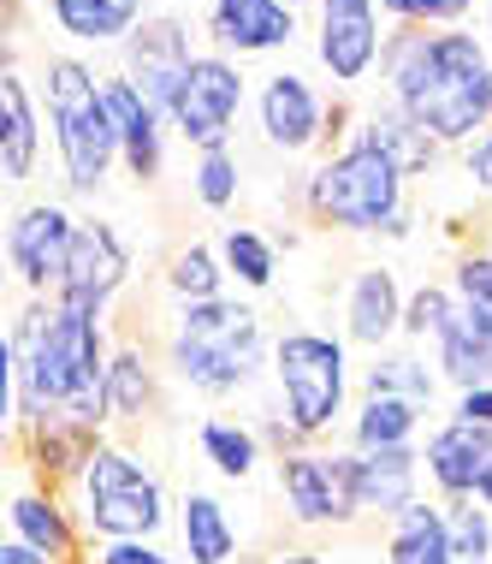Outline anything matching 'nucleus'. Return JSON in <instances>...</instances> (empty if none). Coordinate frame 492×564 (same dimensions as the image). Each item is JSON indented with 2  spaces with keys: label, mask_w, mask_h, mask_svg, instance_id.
I'll return each mask as SVG.
<instances>
[{
  "label": "nucleus",
  "mask_w": 492,
  "mask_h": 564,
  "mask_svg": "<svg viewBox=\"0 0 492 564\" xmlns=\"http://www.w3.org/2000/svg\"><path fill=\"white\" fill-rule=\"evenodd\" d=\"M469 178L481 191H492V137H481V143L469 149Z\"/></svg>",
  "instance_id": "obj_39"
},
{
  "label": "nucleus",
  "mask_w": 492,
  "mask_h": 564,
  "mask_svg": "<svg viewBox=\"0 0 492 564\" xmlns=\"http://www.w3.org/2000/svg\"><path fill=\"white\" fill-rule=\"evenodd\" d=\"M380 7L404 24H451V19H463L474 0H380Z\"/></svg>",
  "instance_id": "obj_35"
},
{
  "label": "nucleus",
  "mask_w": 492,
  "mask_h": 564,
  "mask_svg": "<svg viewBox=\"0 0 492 564\" xmlns=\"http://www.w3.org/2000/svg\"><path fill=\"white\" fill-rule=\"evenodd\" d=\"M434 345H439V375H451L463 392L492 387V333L474 310H457Z\"/></svg>",
  "instance_id": "obj_22"
},
{
  "label": "nucleus",
  "mask_w": 492,
  "mask_h": 564,
  "mask_svg": "<svg viewBox=\"0 0 492 564\" xmlns=\"http://www.w3.org/2000/svg\"><path fill=\"white\" fill-rule=\"evenodd\" d=\"M415 422H422V404L409 399H362L350 440H357V452H392L415 440Z\"/></svg>",
  "instance_id": "obj_26"
},
{
  "label": "nucleus",
  "mask_w": 492,
  "mask_h": 564,
  "mask_svg": "<svg viewBox=\"0 0 492 564\" xmlns=\"http://www.w3.org/2000/svg\"><path fill=\"white\" fill-rule=\"evenodd\" d=\"M220 262H214V250L208 243H190V250H178L173 256V273H166V285L184 297V303H214L220 297Z\"/></svg>",
  "instance_id": "obj_28"
},
{
  "label": "nucleus",
  "mask_w": 492,
  "mask_h": 564,
  "mask_svg": "<svg viewBox=\"0 0 492 564\" xmlns=\"http://www.w3.org/2000/svg\"><path fill=\"white\" fill-rule=\"evenodd\" d=\"M474 506H486V511H492V464H486V476H481V487H474Z\"/></svg>",
  "instance_id": "obj_42"
},
{
  "label": "nucleus",
  "mask_w": 492,
  "mask_h": 564,
  "mask_svg": "<svg viewBox=\"0 0 492 564\" xmlns=\"http://www.w3.org/2000/svg\"><path fill=\"white\" fill-rule=\"evenodd\" d=\"M196 446L226 481H250L255 464H261V434L243 429V422H203L196 429Z\"/></svg>",
  "instance_id": "obj_27"
},
{
  "label": "nucleus",
  "mask_w": 492,
  "mask_h": 564,
  "mask_svg": "<svg viewBox=\"0 0 492 564\" xmlns=\"http://www.w3.org/2000/svg\"><path fill=\"white\" fill-rule=\"evenodd\" d=\"M280 494L303 529L350 523V517H362V452H338V457L285 452L280 457Z\"/></svg>",
  "instance_id": "obj_8"
},
{
  "label": "nucleus",
  "mask_w": 492,
  "mask_h": 564,
  "mask_svg": "<svg viewBox=\"0 0 492 564\" xmlns=\"http://www.w3.org/2000/svg\"><path fill=\"white\" fill-rule=\"evenodd\" d=\"M196 196L208 208H226L238 196V161L226 149H203V166H196Z\"/></svg>",
  "instance_id": "obj_34"
},
{
  "label": "nucleus",
  "mask_w": 492,
  "mask_h": 564,
  "mask_svg": "<svg viewBox=\"0 0 492 564\" xmlns=\"http://www.w3.org/2000/svg\"><path fill=\"white\" fill-rule=\"evenodd\" d=\"M486 36H492V0H486Z\"/></svg>",
  "instance_id": "obj_43"
},
{
  "label": "nucleus",
  "mask_w": 492,
  "mask_h": 564,
  "mask_svg": "<svg viewBox=\"0 0 492 564\" xmlns=\"http://www.w3.org/2000/svg\"><path fill=\"white\" fill-rule=\"evenodd\" d=\"M261 131L285 155H297V149H309L320 137V96L309 89L303 72H273L261 84Z\"/></svg>",
  "instance_id": "obj_15"
},
{
  "label": "nucleus",
  "mask_w": 492,
  "mask_h": 564,
  "mask_svg": "<svg viewBox=\"0 0 492 564\" xmlns=\"http://www.w3.org/2000/svg\"><path fill=\"white\" fill-rule=\"evenodd\" d=\"M386 564H457L451 553V517L434 499H415V506L392 523L386 535Z\"/></svg>",
  "instance_id": "obj_20"
},
{
  "label": "nucleus",
  "mask_w": 492,
  "mask_h": 564,
  "mask_svg": "<svg viewBox=\"0 0 492 564\" xmlns=\"http://www.w3.org/2000/svg\"><path fill=\"white\" fill-rule=\"evenodd\" d=\"M451 315H457L451 292H445V285H422V292L404 303V333H409V339H439Z\"/></svg>",
  "instance_id": "obj_33"
},
{
  "label": "nucleus",
  "mask_w": 492,
  "mask_h": 564,
  "mask_svg": "<svg viewBox=\"0 0 492 564\" xmlns=\"http://www.w3.org/2000/svg\"><path fill=\"white\" fill-rule=\"evenodd\" d=\"M320 66L338 84H362L380 59V19L374 0H320V42H315Z\"/></svg>",
  "instance_id": "obj_13"
},
{
  "label": "nucleus",
  "mask_w": 492,
  "mask_h": 564,
  "mask_svg": "<svg viewBox=\"0 0 492 564\" xmlns=\"http://www.w3.org/2000/svg\"><path fill=\"white\" fill-rule=\"evenodd\" d=\"M78 511L84 529L101 541H155L166 529V487L131 452L96 446L78 476Z\"/></svg>",
  "instance_id": "obj_5"
},
{
  "label": "nucleus",
  "mask_w": 492,
  "mask_h": 564,
  "mask_svg": "<svg viewBox=\"0 0 492 564\" xmlns=\"http://www.w3.org/2000/svg\"><path fill=\"white\" fill-rule=\"evenodd\" d=\"M0 166L12 185H24L36 166V108H30V84L19 72L0 78Z\"/></svg>",
  "instance_id": "obj_24"
},
{
  "label": "nucleus",
  "mask_w": 492,
  "mask_h": 564,
  "mask_svg": "<svg viewBox=\"0 0 492 564\" xmlns=\"http://www.w3.org/2000/svg\"><path fill=\"white\" fill-rule=\"evenodd\" d=\"M0 564H54V558H42L36 546H24V541H7L0 546Z\"/></svg>",
  "instance_id": "obj_40"
},
{
  "label": "nucleus",
  "mask_w": 492,
  "mask_h": 564,
  "mask_svg": "<svg viewBox=\"0 0 492 564\" xmlns=\"http://www.w3.org/2000/svg\"><path fill=\"white\" fill-rule=\"evenodd\" d=\"M131 273V250L119 243V232L107 220H84L78 238H72V262H66V280H59V303L72 310H107V297L125 285Z\"/></svg>",
  "instance_id": "obj_11"
},
{
  "label": "nucleus",
  "mask_w": 492,
  "mask_h": 564,
  "mask_svg": "<svg viewBox=\"0 0 492 564\" xmlns=\"http://www.w3.org/2000/svg\"><path fill=\"white\" fill-rule=\"evenodd\" d=\"M315 208L327 215L332 226H350V232H404V166H397L380 143H357L345 155H332L327 166L315 173Z\"/></svg>",
  "instance_id": "obj_6"
},
{
  "label": "nucleus",
  "mask_w": 492,
  "mask_h": 564,
  "mask_svg": "<svg viewBox=\"0 0 492 564\" xmlns=\"http://www.w3.org/2000/svg\"><path fill=\"white\" fill-rule=\"evenodd\" d=\"M208 24L238 54H273L297 36V12L285 0H214Z\"/></svg>",
  "instance_id": "obj_17"
},
{
  "label": "nucleus",
  "mask_w": 492,
  "mask_h": 564,
  "mask_svg": "<svg viewBox=\"0 0 492 564\" xmlns=\"http://www.w3.org/2000/svg\"><path fill=\"white\" fill-rule=\"evenodd\" d=\"M89 564H173L155 541H101V553Z\"/></svg>",
  "instance_id": "obj_37"
},
{
  "label": "nucleus",
  "mask_w": 492,
  "mask_h": 564,
  "mask_svg": "<svg viewBox=\"0 0 492 564\" xmlns=\"http://www.w3.org/2000/svg\"><path fill=\"white\" fill-rule=\"evenodd\" d=\"M261 357V322L255 310H243V303H184L178 315V333H173V369L184 387L208 392V399H220V392H238L243 380H250Z\"/></svg>",
  "instance_id": "obj_4"
},
{
  "label": "nucleus",
  "mask_w": 492,
  "mask_h": 564,
  "mask_svg": "<svg viewBox=\"0 0 492 564\" xmlns=\"http://www.w3.org/2000/svg\"><path fill=\"white\" fill-rule=\"evenodd\" d=\"M107 84V108H113V126H119V155H125L131 178H155L161 173V108L136 89L125 72L119 78H101Z\"/></svg>",
  "instance_id": "obj_16"
},
{
  "label": "nucleus",
  "mask_w": 492,
  "mask_h": 564,
  "mask_svg": "<svg viewBox=\"0 0 492 564\" xmlns=\"http://www.w3.org/2000/svg\"><path fill=\"white\" fill-rule=\"evenodd\" d=\"M415 481H422V452L415 446L362 452V511L397 523V517L415 506Z\"/></svg>",
  "instance_id": "obj_19"
},
{
  "label": "nucleus",
  "mask_w": 492,
  "mask_h": 564,
  "mask_svg": "<svg viewBox=\"0 0 492 564\" xmlns=\"http://www.w3.org/2000/svg\"><path fill=\"white\" fill-rule=\"evenodd\" d=\"M486 464H492V429H474V422H445V429L427 434L422 469H427V481L439 487L445 506H463V499H474Z\"/></svg>",
  "instance_id": "obj_14"
},
{
  "label": "nucleus",
  "mask_w": 492,
  "mask_h": 564,
  "mask_svg": "<svg viewBox=\"0 0 492 564\" xmlns=\"http://www.w3.org/2000/svg\"><path fill=\"white\" fill-rule=\"evenodd\" d=\"M481 322H486V333H492V310H486V315H481Z\"/></svg>",
  "instance_id": "obj_44"
},
{
  "label": "nucleus",
  "mask_w": 492,
  "mask_h": 564,
  "mask_svg": "<svg viewBox=\"0 0 492 564\" xmlns=\"http://www.w3.org/2000/svg\"><path fill=\"white\" fill-rule=\"evenodd\" d=\"M457 422H474V429H492V387H474L457 399Z\"/></svg>",
  "instance_id": "obj_38"
},
{
  "label": "nucleus",
  "mask_w": 492,
  "mask_h": 564,
  "mask_svg": "<svg viewBox=\"0 0 492 564\" xmlns=\"http://www.w3.org/2000/svg\"><path fill=\"white\" fill-rule=\"evenodd\" d=\"M397 113L439 143H463L492 119V54L463 30H404L386 48Z\"/></svg>",
  "instance_id": "obj_2"
},
{
  "label": "nucleus",
  "mask_w": 492,
  "mask_h": 564,
  "mask_svg": "<svg viewBox=\"0 0 492 564\" xmlns=\"http://www.w3.org/2000/svg\"><path fill=\"white\" fill-rule=\"evenodd\" d=\"M7 523H12V541L36 546V553L54 558V564H66L72 546H78V523L66 517V506H59L54 494H12Z\"/></svg>",
  "instance_id": "obj_21"
},
{
  "label": "nucleus",
  "mask_w": 492,
  "mask_h": 564,
  "mask_svg": "<svg viewBox=\"0 0 492 564\" xmlns=\"http://www.w3.org/2000/svg\"><path fill=\"white\" fill-rule=\"evenodd\" d=\"M273 375L285 392V416L303 440L327 434L345 410V345L327 333H285L273 345Z\"/></svg>",
  "instance_id": "obj_7"
},
{
  "label": "nucleus",
  "mask_w": 492,
  "mask_h": 564,
  "mask_svg": "<svg viewBox=\"0 0 492 564\" xmlns=\"http://www.w3.org/2000/svg\"><path fill=\"white\" fill-rule=\"evenodd\" d=\"M368 399H409V404H434V375L409 357H386L374 375H368Z\"/></svg>",
  "instance_id": "obj_30"
},
{
  "label": "nucleus",
  "mask_w": 492,
  "mask_h": 564,
  "mask_svg": "<svg viewBox=\"0 0 492 564\" xmlns=\"http://www.w3.org/2000/svg\"><path fill=\"white\" fill-rule=\"evenodd\" d=\"M457 297H463V310H474V315L492 310V256H469V262L457 268Z\"/></svg>",
  "instance_id": "obj_36"
},
{
  "label": "nucleus",
  "mask_w": 492,
  "mask_h": 564,
  "mask_svg": "<svg viewBox=\"0 0 492 564\" xmlns=\"http://www.w3.org/2000/svg\"><path fill=\"white\" fill-rule=\"evenodd\" d=\"M107 404H113V416H143V404H149L143 350H119L113 357V369H107Z\"/></svg>",
  "instance_id": "obj_32"
},
{
  "label": "nucleus",
  "mask_w": 492,
  "mask_h": 564,
  "mask_svg": "<svg viewBox=\"0 0 492 564\" xmlns=\"http://www.w3.org/2000/svg\"><path fill=\"white\" fill-rule=\"evenodd\" d=\"M190 66H196L190 30H184L178 19H143V30H131V42H125V78L143 89L161 113L173 108V96H178V84H184V72H190Z\"/></svg>",
  "instance_id": "obj_12"
},
{
  "label": "nucleus",
  "mask_w": 492,
  "mask_h": 564,
  "mask_svg": "<svg viewBox=\"0 0 492 564\" xmlns=\"http://www.w3.org/2000/svg\"><path fill=\"white\" fill-rule=\"evenodd\" d=\"M178 541H184V558L190 564H232L238 558L232 511L214 494H203V487H190V494L178 499Z\"/></svg>",
  "instance_id": "obj_18"
},
{
  "label": "nucleus",
  "mask_w": 492,
  "mask_h": 564,
  "mask_svg": "<svg viewBox=\"0 0 492 564\" xmlns=\"http://www.w3.org/2000/svg\"><path fill=\"white\" fill-rule=\"evenodd\" d=\"M350 339L357 345H380L386 333L404 327V297H397L392 268H362L357 285H350Z\"/></svg>",
  "instance_id": "obj_23"
},
{
  "label": "nucleus",
  "mask_w": 492,
  "mask_h": 564,
  "mask_svg": "<svg viewBox=\"0 0 492 564\" xmlns=\"http://www.w3.org/2000/svg\"><path fill=\"white\" fill-rule=\"evenodd\" d=\"M107 345L96 310H24L12 327V410L19 422H78L96 434L107 404Z\"/></svg>",
  "instance_id": "obj_1"
},
{
  "label": "nucleus",
  "mask_w": 492,
  "mask_h": 564,
  "mask_svg": "<svg viewBox=\"0 0 492 564\" xmlns=\"http://www.w3.org/2000/svg\"><path fill=\"white\" fill-rule=\"evenodd\" d=\"M48 119L59 137V161H66V185L84 196L101 191L119 161V126L113 108H107V84L84 59L72 54L48 59Z\"/></svg>",
  "instance_id": "obj_3"
},
{
  "label": "nucleus",
  "mask_w": 492,
  "mask_h": 564,
  "mask_svg": "<svg viewBox=\"0 0 492 564\" xmlns=\"http://www.w3.org/2000/svg\"><path fill=\"white\" fill-rule=\"evenodd\" d=\"M54 24L72 42H131L136 19H143V0H48Z\"/></svg>",
  "instance_id": "obj_25"
},
{
  "label": "nucleus",
  "mask_w": 492,
  "mask_h": 564,
  "mask_svg": "<svg viewBox=\"0 0 492 564\" xmlns=\"http://www.w3.org/2000/svg\"><path fill=\"white\" fill-rule=\"evenodd\" d=\"M273 564H332L327 553H309V546H297V553H280Z\"/></svg>",
  "instance_id": "obj_41"
},
{
  "label": "nucleus",
  "mask_w": 492,
  "mask_h": 564,
  "mask_svg": "<svg viewBox=\"0 0 492 564\" xmlns=\"http://www.w3.org/2000/svg\"><path fill=\"white\" fill-rule=\"evenodd\" d=\"M238 108H243V72L232 66V59H220V54H196V66L184 72L166 119H173L190 143L226 149V131H232Z\"/></svg>",
  "instance_id": "obj_9"
},
{
  "label": "nucleus",
  "mask_w": 492,
  "mask_h": 564,
  "mask_svg": "<svg viewBox=\"0 0 492 564\" xmlns=\"http://www.w3.org/2000/svg\"><path fill=\"white\" fill-rule=\"evenodd\" d=\"M451 517V553L457 564H492V511L463 499V506H445Z\"/></svg>",
  "instance_id": "obj_31"
},
{
  "label": "nucleus",
  "mask_w": 492,
  "mask_h": 564,
  "mask_svg": "<svg viewBox=\"0 0 492 564\" xmlns=\"http://www.w3.org/2000/svg\"><path fill=\"white\" fill-rule=\"evenodd\" d=\"M220 256H226V268L238 273L243 285H273V243L250 232V226H226V238H220Z\"/></svg>",
  "instance_id": "obj_29"
},
{
  "label": "nucleus",
  "mask_w": 492,
  "mask_h": 564,
  "mask_svg": "<svg viewBox=\"0 0 492 564\" xmlns=\"http://www.w3.org/2000/svg\"><path fill=\"white\" fill-rule=\"evenodd\" d=\"M72 238H78V220L66 215L59 203H30L19 220L7 226V256L19 268V280L30 292H59L66 280V262H72Z\"/></svg>",
  "instance_id": "obj_10"
},
{
  "label": "nucleus",
  "mask_w": 492,
  "mask_h": 564,
  "mask_svg": "<svg viewBox=\"0 0 492 564\" xmlns=\"http://www.w3.org/2000/svg\"><path fill=\"white\" fill-rule=\"evenodd\" d=\"M285 7H291V12H297V7H303V0H285Z\"/></svg>",
  "instance_id": "obj_45"
}]
</instances>
